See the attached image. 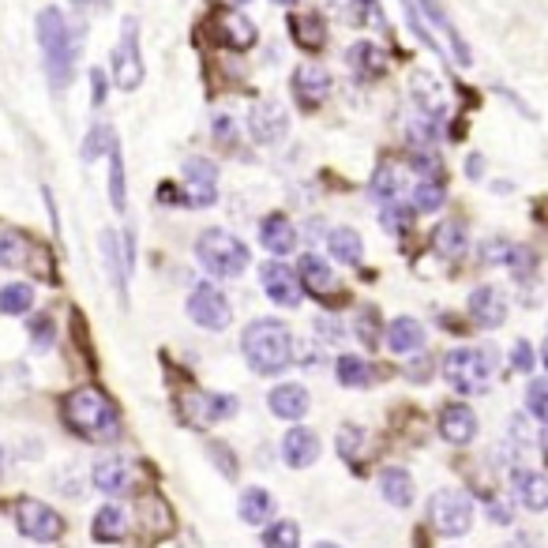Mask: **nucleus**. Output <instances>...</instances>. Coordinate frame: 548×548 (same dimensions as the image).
<instances>
[{"label": "nucleus", "instance_id": "2eb2a0df", "mask_svg": "<svg viewBox=\"0 0 548 548\" xmlns=\"http://www.w3.org/2000/svg\"><path fill=\"white\" fill-rule=\"evenodd\" d=\"M259 282H263V293H267L274 304H282V309H297L300 297H304L300 279H297V274H293L286 263H263Z\"/></svg>", "mask_w": 548, "mask_h": 548}, {"label": "nucleus", "instance_id": "cd10ccee", "mask_svg": "<svg viewBox=\"0 0 548 548\" xmlns=\"http://www.w3.org/2000/svg\"><path fill=\"white\" fill-rule=\"evenodd\" d=\"M289 38L304 53H320L327 46V23L320 15H293L289 19Z\"/></svg>", "mask_w": 548, "mask_h": 548}, {"label": "nucleus", "instance_id": "3c124183", "mask_svg": "<svg viewBox=\"0 0 548 548\" xmlns=\"http://www.w3.org/2000/svg\"><path fill=\"white\" fill-rule=\"evenodd\" d=\"M511 240H503V237H492V240H484L481 245V263H503L507 267V259H511Z\"/></svg>", "mask_w": 548, "mask_h": 548}, {"label": "nucleus", "instance_id": "8fccbe9b", "mask_svg": "<svg viewBox=\"0 0 548 548\" xmlns=\"http://www.w3.org/2000/svg\"><path fill=\"white\" fill-rule=\"evenodd\" d=\"M533 364H537L533 346H530L526 339H519V342L511 346V369H514V372H523V376H530V372H533Z\"/></svg>", "mask_w": 548, "mask_h": 548}, {"label": "nucleus", "instance_id": "f3484780", "mask_svg": "<svg viewBox=\"0 0 548 548\" xmlns=\"http://www.w3.org/2000/svg\"><path fill=\"white\" fill-rule=\"evenodd\" d=\"M440 436L454 447H466L477 440V413L466 402H447L440 410Z\"/></svg>", "mask_w": 548, "mask_h": 548}, {"label": "nucleus", "instance_id": "39448f33", "mask_svg": "<svg viewBox=\"0 0 548 548\" xmlns=\"http://www.w3.org/2000/svg\"><path fill=\"white\" fill-rule=\"evenodd\" d=\"M196 259L207 274H215V279H240L252 263L249 245L226 229H203L196 240Z\"/></svg>", "mask_w": 548, "mask_h": 548}, {"label": "nucleus", "instance_id": "bb28decb", "mask_svg": "<svg viewBox=\"0 0 548 548\" xmlns=\"http://www.w3.org/2000/svg\"><path fill=\"white\" fill-rule=\"evenodd\" d=\"M432 249H436V256H443V259H459V256H466V249H470L466 222H462V218H447V222H440L436 233H432Z\"/></svg>", "mask_w": 548, "mask_h": 548}, {"label": "nucleus", "instance_id": "13d9d810", "mask_svg": "<svg viewBox=\"0 0 548 548\" xmlns=\"http://www.w3.org/2000/svg\"><path fill=\"white\" fill-rule=\"evenodd\" d=\"M35 339H38V350H46L53 342V334H49V320H35Z\"/></svg>", "mask_w": 548, "mask_h": 548}, {"label": "nucleus", "instance_id": "f257e3e1", "mask_svg": "<svg viewBox=\"0 0 548 548\" xmlns=\"http://www.w3.org/2000/svg\"><path fill=\"white\" fill-rule=\"evenodd\" d=\"M60 413H65V424L79 440L109 443L120 436V413L109 402V394L98 387H76L60 406Z\"/></svg>", "mask_w": 548, "mask_h": 548}, {"label": "nucleus", "instance_id": "e2e57ef3", "mask_svg": "<svg viewBox=\"0 0 548 548\" xmlns=\"http://www.w3.org/2000/svg\"><path fill=\"white\" fill-rule=\"evenodd\" d=\"M541 451H544V462H548V432L541 436Z\"/></svg>", "mask_w": 548, "mask_h": 548}, {"label": "nucleus", "instance_id": "c9c22d12", "mask_svg": "<svg viewBox=\"0 0 548 548\" xmlns=\"http://www.w3.org/2000/svg\"><path fill=\"white\" fill-rule=\"evenodd\" d=\"M237 511H240V523H249V526H263V523L270 519V514H274V496H270L267 489H249L245 496H240Z\"/></svg>", "mask_w": 548, "mask_h": 548}, {"label": "nucleus", "instance_id": "5701e85b", "mask_svg": "<svg viewBox=\"0 0 548 548\" xmlns=\"http://www.w3.org/2000/svg\"><path fill=\"white\" fill-rule=\"evenodd\" d=\"M346 65L360 83H376L380 76H387V53L372 42H357L346 49Z\"/></svg>", "mask_w": 548, "mask_h": 548}, {"label": "nucleus", "instance_id": "7ed1b4c3", "mask_svg": "<svg viewBox=\"0 0 548 548\" xmlns=\"http://www.w3.org/2000/svg\"><path fill=\"white\" fill-rule=\"evenodd\" d=\"M38 42H42V56H46V72L53 90H65L76 76V60H79V35L72 30V23L65 19L60 8H42L38 15Z\"/></svg>", "mask_w": 548, "mask_h": 548}, {"label": "nucleus", "instance_id": "6e6552de", "mask_svg": "<svg viewBox=\"0 0 548 548\" xmlns=\"http://www.w3.org/2000/svg\"><path fill=\"white\" fill-rule=\"evenodd\" d=\"M15 523H19V533L30 537V541H38V544H53L60 533H65V519L42 500H30L23 496L15 503Z\"/></svg>", "mask_w": 548, "mask_h": 548}, {"label": "nucleus", "instance_id": "412c9836", "mask_svg": "<svg viewBox=\"0 0 548 548\" xmlns=\"http://www.w3.org/2000/svg\"><path fill=\"white\" fill-rule=\"evenodd\" d=\"M511 492L514 503H523L526 511H548V477L533 470H511Z\"/></svg>", "mask_w": 548, "mask_h": 548}, {"label": "nucleus", "instance_id": "9b49d317", "mask_svg": "<svg viewBox=\"0 0 548 548\" xmlns=\"http://www.w3.org/2000/svg\"><path fill=\"white\" fill-rule=\"evenodd\" d=\"M330 72L320 68V65H300L293 68L289 76V90H293V102L304 109V113H316L327 98H330Z\"/></svg>", "mask_w": 548, "mask_h": 548}, {"label": "nucleus", "instance_id": "ddd939ff", "mask_svg": "<svg viewBox=\"0 0 548 548\" xmlns=\"http://www.w3.org/2000/svg\"><path fill=\"white\" fill-rule=\"evenodd\" d=\"M249 132H252V139L263 143V147H279V143L286 139V132H289V113H286V106L274 102V98L256 102V109L249 113Z\"/></svg>", "mask_w": 548, "mask_h": 548}, {"label": "nucleus", "instance_id": "a211bd4d", "mask_svg": "<svg viewBox=\"0 0 548 548\" xmlns=\"http://www.w3.org/2000/svg\"><path fill=\"white\" fill-rule=\"evenodd\" d=\"M90 481H95V489H98V492L120 496V492H128L132 484H136V473H132V462H128V459L106 454V459H98L95 470H90Z\"/></svg>", "mask_w": 548, "mask_h": 548}, {"label": "nucleus", "instance_id": "dca6fc26", "mask_svg": "<svg viewBox=\"0 0 548 548\" xmlns=\"http://www.w3.org/2000/svg\"><path fill=\"white\" fill-rule=\"evenodd\" d=\"M470 320L484 330H496L507 320V293L500 286H477L470 293Z\"/></svg>", "mask_w": 548, "mask_h": 548}, {"label": "nucleus", "instance_id": "79ce46f5", "mask_svg": "<svg viewBox=\"0 0 548 548\" xmlns=\"http://www.w3.org/2000/svg\"><path fill=\"white\" fill-rule=\"evenodd\" d=\"M402 8H406V19H410V30L424 42V49H432L436 56H447L443 53V46H440V38L432 35V26H429V19L421 15V8H417V0H402Z\"/></svg>", "mask_w": 548, "mask_h": 548}, {"label": "nucleus", "instance_id": "a878e982", "mask_svg": "<svg viewBox=\"0 0 548 548\" xmlns=\"http://www.w3.org/2000/svg\"><path fill=\"white\" fill-rule=\"evenodd\" d=\"M383 342L391 353H417L424 346V327L413 320V316H399V320H391L387 330H383Z\"/></svg>", "mask_w": 548, "mask_h": 548}, {"label": "nucleus", "instance_id": "69168bd1", "mask_svg": "<svg viewBox=\"0 0 548 548\" xmlns=\"http://www.w3.org/2000/svg\"><path fill=\"white\" fill-rule=\"evenodd\" d=\"M316 548H342V544H334V541H320Z\"/></svg>", "mask_w": 548, "mask_h": 548}, {"label": "nucleus", "instance_id": "37998d69", "mask_svg": "<svg viewBox=\"0 0 548 548\" xmlns=\"http://www.w3.org/2000/svg\"><path fill=\"white\" fill-rule=\"evenodd\" d=\"M334 447H339V454L346 462H357L364 447H369V436H364V429H357V424H342L339 436H334Z\"/></svg>", "mask_w": 548, "mask_h": 548}, {"label": "nucleus", "instance_id": "6ab92c4d", "mask_svg": "<svg viewBox=\"0 0 548 548\" xmlns=\"http://www.w3.org/2000/svg\"><path fill=\"white\" fill-rule=\"evenodd\" d=\"M267 406H270L274 417H282V421H300L304 413L312 410V394H309V387H300V383H279L267 394Z\"/></svg>", "mask_w": 548, "mask_h": 548}, {"label": "nucleus", "instance_id": "680f3d73", "mask_svg": "<svg viewBox=\"0 0 548 548\" xmlns=\"http://www.w3.org/2000/svg\"><path fill=\"white\" fill-rule=\"evenodd\" d=\"M210 451H215V454H218V459H226V447H222V443H210ZM218 466H222V470H226V473H229V477H233V473H237V470H233V466H229V462H218Z\"/></svg>", "mask_w": 548, "mask_h": 548}, {"label": "nucleus", "instance_id": "c756f323", "mask_svg": "<svg viewBox=\"0 0 548 548\" xmlns=\"http://www.w3.org/2000/svg\"><path fill=\"white\" fill-rule=\"evenodd\" d=\"M380 492L391 507H410L413 503V477L402 466H387L380 473Z\"/></svg>", "mask_w": 548, "mask_h": 548}, {"label": "nucleus", "instance_id": "0e129e2a", "mask_svg": "<svg viewBox=\"0 0 548 548\" xmlns=\"http://www.w3.org/2000/svg\"><path fill=\"white\" fill-rule=\"evenodd\" d=\"M541 360H544V369H548V339H544V346H541Z\"/></svg>", "mask_w": 548, "mask_h": 548}, {"label": "nucleus", "instance_id": "2f4dec72", "mask_svg": "<svg viewBox=\"0 0 548 548\" xmlns=\"http://www.w3.org/2000/svg\"><path fill=\"white\" fill-rule=\"evenodd\" d=\"M26 259H30V237L0 222V267H26Z\"/></svg>", "mask_w": 548, "mask_h": 548}, {"label": "nucleus", "instance_id": "aec40b11", "mask_svg": "<svg viewBox=\"0 0 548 548\" xmlns=\"http://www.w3.org/2000/svg\"><path fill=\"white\" fill-rule=\"evenodd\" d=\"M256 23L245 19V15H237V12H222L218 23H215V42L222 49H237V53H245L256 46Z\"/></svg>", "mask_w": 548, "mask_h": 548}, {"label": "nucleus", "instance_id": "f704fd0d", "mask_svg": "<svg viewBox=\"0 0 548 548\" xmlns=\"http://www.w3.org/2000/svg\"><path fill=\"white\" fill-rule=\"evenodd\" d=\"M90 533H95V541H120L128 533V514L120 511L117 503H106V507H98Z\"/></svg>", "mask_w": 548, "mask_h": 548}, {"label": "nucleus", "instance_id": "603ef678", "mask_svg": "<svg viewBox=\"0 0 548 548\" xmlns=\"http://www.w3.org/2000/svg\"><path fill=\"white\" fill-rule=\"evenodd\" d=\"M357 330H360V342L364 346H380V316H376V309H360V316H357Z\"/></svg>", "mask_w": 548, "mask_h": 548}, {"label": "nucleus", "instance_id": "473e14b6", "mask_svg": "<svg viewBox=\"0 0 548 548\" xmlns=\"http://www.w3.org/2000/svg\"><path fill=\"white\" fill-rule=\"evenodd\" d=\"M402 192H406V173H402V166L383 162V166L372 173V196L383 199V203H399Z\"/></svg>", "mask_w": 548, "mask_h": 548}, {"label": "nucleus", "instance_id": "4c0bfd02", "mask_svg": "<svg viewBox=\"0 0 548 548\" xmlns=\"http://www.w3.org/2000/svg\"><path fill=\"white\" fill-rule=\"evenodd\" d=\"M334 376H339L342 387H369L376 376H372V364L357 357V353H342L339 364H334Z\"/></svg>", "mask_w": 548, "mask_h": 548}, {"label": "nucleus", "instance_id": "e433bc0d", "mask_svg": "<svg viewBox=\"0 0 548 548\" xmlns=\"http://www.w3.org/2000/svg\"><path fill=\"white\" fill-rule=\"evenodd\" d=\"M443 203H447L443 180H417L413 192H410V207L417 210V215H432V210H440Z\"/></svg>", "mask_w": 548, "mask_h": 548}, {"label": "nucleus", "instance_id": "6e6d98bb", "mask_svg": "<svg viewBox=\"0 0 548 548\" xmlns=\"http://www.w3.org/2000/svg\"><path fill=\"white\" fill-rule=\"evenodd\" d=\"M533 440V429H530V421L519 413V417H511V443H530Z\"/></svg>", "mask_w": 548, "mask_h": 548}, {"label": "nucleus", "instance_id": "423d86ee", "mask_svg": "<svg viewBox=\"0 0 548 548\" xmlns=\"http://www.w3.org/2000/svg\"><path fill=\"white\" fill-rule=\"evenodd\" d=\"M429 523L443 537H462L473 526V500L462 489H440L429 500Z\"/></svg>", "mask_w": 548, "mask_h": 548}, {"label": "nucleus", "instance_id": "a19ab883", "mask_svg": "<svg viewBox=\"0 0 548 548\" xmlns=\"http://www.w3.org/2000/svg\"><path fill=\"white\" fill-rule=\"evenodd\" d=\"M507 267H511V274H514V282H519V286H530V282L537 279V252H533L530 245H514Z\"/></svg>", "mask_w": 548, "mask_h": 548}, {"label": "nucleus", "instance_id": "49530a36", "mask_svg": "<svg viewBox=\"0 0 548 548\" xmlns=\"http://www.w3.org/2000/svg\"><path fill=\"white\" fill-rule=\"evenodd\" d=\"M350 23L357 26H387L383 23V12H380V0H350Z\"/></svg>", "mask_w": 548, "mask_h": 548}, {"label": "nucleus", "instance_id": "72a5a7b5", "mask_svg": "<svg viewBox=\"0 0 548 548\" xmlns=\"http://www.w3.org/2000/svg\"><path fill=\"white\" fill-rule=\"evenodd\" d=\"M102 252H106V263H109V274H113V286L125 293L128 289V267H132V252H120V240L113 229L102 233Z\"/></svg>", "mask_w": 548, "mask_h": 548}, {"label": "nucleus", "instance_id": "774afa93", "mask_svg": "<svg viewBox=\"0 0 548 548\" xmlns=\"http://www.w3.org/2000/svg\"><path fill=\"white\" fill-rule=\"evenodd\" d=\"M237 5H249V0H237Z\"/></svg>", "mask_w": 548, "mask_h": 548}, {"label": "nucleus", "instance_id": "4be33fe9", "mask_svg": "<svg viewBox=\"0 0 548 548\" xmlns=\"http://www.w3.org/2000/svg\"><path fill=\"white\" fill-rule=\"evenodd\" d=\"M282 459L293 466V470H309L316 459H320V436L304 424H293L282 440Z\"/></svg>", "mask_w": 548, "mask_h": 548}, {"label": "nucleus", "instance_id": "4468645a", "mask_svg": "<svg viewBox=\"0 0 548 548\" xmlns=\"http://www.w3.org/2000/svg\"><path fill=\"white\" fill-rule=\"evenodd\" d=\"M417 8H421L424 19H429V26H436L440 35H443V42H447V49H451V60H454V65H459V68H470V65H473L470 42L459 35V26L451 23V15L443 12L440 0H417Z\"/></svg>", "mask_w": 548, "mask_h": 548}, {"label": "nucleus", "instance_id": "58836bf2", "mask_svg": "<svg viewBox=\"0 0 548 548\" xmlns=\"http://www.w3.org/2000/svg\"><path fill=\"white\" fill-rule=\"evenodd\" d=\"M30 304H35V289H30L26 282H8L5 289H0V312L5 316H26Z\"/></svg>", "mask_w": 548, "mask_h": 548}, {"label": "nucleus", "instance_id": "864d4df0", "mask_svg": "<svg viewBox=\"0 0 548 548\" xmlns=\"http://www.w3.org/2000/svg\"><path fill=\"white\" fill-rule=\"evenodd\" d=\"M210 132H215V139L222 147H233L237 143V120L226 117V113H215V120H210Z\"/></svg>", "mask_w": 548, "mask_h": 548}, {"label": "nucleus", "instance_id": "c85d7f7f", "mask_svg": "<svg viewBox=\"0 0 548 548\" xmlns=\"http://www.w3.org/2000/svg\"><path fill=\"white\" fill-rule=\"evenodd\" d=\"M327 252L339 259V263H346V267H357L360 256H364V240H360L357 229L339 226V229H330V233H327Z\"/></svg>", "mask_w": 548, "mask_h": 548}, {"label": "nucleus", "instance_id": "4d7b16f0", "mask_svg": "<svg viewBox=\"0 0 548 548\" xmlns=\"http://www.w3.org/2000/svg\"><path fill=\"white\" fill-rule=\"evenodd\" d=\"M90 102H95V106H102L106 102V76L95 68V72H90Z\"/></svg>", "mask_w": 548, "mask_h": 548}, {"label": "nucleus", "instance_id": "052dcab7", "mask_svg": "<svg viewBox=\"0 0 548 548\" xmlns=\"http://www.w3.org/2000/svg\"><path fill=\"white\" fill-rule=\"evenodd\" d=\"M429 369H432V364H429V360H421V364H410V380H417V383H424V380H429Z\"/></svg>", "mask_w": 548, "mask_h": 548}, {"label": "nucleus", "instance_id": "b1692460", "mask_svg": "<svg viewBox=\"0 0 548 548\" xmlns=\"http://www.w3.org/2000/svg\"><path fill=\"white\" fill-rule=\"evenodd\" d=\"M297 279H300L304 289H309L312 297H320V300H327V297L339 293V279H334V270H330L320 256H300Z\"/></svg>", "mask_w": 548, "mask_h": 548}, {"label": "nucleus", "instance_id": "09e8293b", "mask_svg": "<svg viewBox=\"0 0 548 548\" xmlns=\"http://www.w3.org/2000/svg\"><path fill=\"white\" fill-rule=\"evenodd\" d=\"M417 215L413 207H402V203H387L383 207V215H380V222H383V229H391V233H402V229H410V218Z\"/></svg>", "mask_w": 548, "mask_h": 548}, {"label": "nucleus", "instance_id": "393cba45", "mask_svg": "<svg viewBox=\"0 0 548 548\" xmlns=\"http://www.w3.org/2000/svg\"><path fill=\"white\" fill-rule=\"evenodd\" d=\"M259 240H263V249L270 256H289L297 249V229L286 215H267L259 222Z\"/></svg>", "mask_w": 548, "mask_h": 548}, {"label": "nucleus", "instance_id": "de8ad7c7", "mask_svg": "<svg viewBox=\"0 0 548 548\" xmlns=\"http://www.w3.org/2000/svg\"><path fill=\"white\" fill-rule=\"evenodd\" d=\"M526 410H530L541 424H548V376L530 383V391H526Z\"/></svg>", "mask_w": 548, "mask_h": 548}, {"label": "nucleus", "instance_id": "c03bdc74", "mask_svg": "<svg viewBox=\"0 0 548 548\" xmlns=\"http://www.w3.org/2000/svg\"><path fill=\"white\" fill-rule=\"evenodd\" d=\"M113 143H117L113 128H109V125H95V128L86 132V139H83V162H95V158L109 155Z\"/></svg>", "mask_w": 548, "mask_h": 548}, {"label": "nucleus", "instance_id": "338daca9", "mask_svg": "<svg viewBox=\"0 0 548 548\" xmlns=\"http://www.w3.org/2000/svg\"><path fill=\"white\" fill-rule=\"evenodd\" d=\"M279 5H297V0H279Z\"/></svg>", "mask_w": 548, "mask_h": 548}, {"label": "nucleus", "instance_id": "0eeeda50", "mask_svg": "<svg viewBox=\"0 0 548 548\" xmlns=\"http://www.w3.org/2000/svg\"><path fill=\"white\" fill-rule=\"evenodd\" d=\"M147 79V65L139 53V23L128 15L120 26V38L113 46V86L120 90H139V83Z\"/></svg>", "mask_w": 548, "mask_h": 548}, {"label": "nucleus", "instance_id": "bf43d9fd", "mask_svg": "<svg viewBox=\"0 0 548 548\" xmlns=\"http://www.w3.org/2000/svg\"><path fill=\"white\" fill-rule=\"evenodd\" d=\"M466 177H470V180L484 177V158H481V155H470V162H466Z\"/></svg>", "mask_w": 548, "mask_h": 548}, {"label": "nucleus", "instance_id": "a18cd8bd", "mask_svg": "<svg viewBox=\"0 0 548 548\" xmlns=\"http://www.w3.org/2000/svg\"><path fill=\"white\" fill-rule=\"evenodd\" d=\"M300 544V526L297 523H270L263 533V548H297Z\"/></svg>", "mask_w": 548, "mask_h": 548}, {"label": "nucleus", "instance_id": "9d476101", "mask_svg": "<svg viewBox=\"0 0 548 548\" xmlns=\"http://www.w3.org/2000/svg\"><path fill=\"white\" fill-rule=\"evenodd\" d=\"M185 207H210L218 199V166L207 158H188L185 162V192H177Z\"/></svg>", "mask_w": 548, "mask_h": 548}, {"label": "nucleus", "instance_id": "20e7f679", "mask_svg": "<svg viewBox=\"0 0 548 548\" xmlns=\"http://www.w3.org/2000/svg\"><path fill=\"white\" fill-rule=\"evenodd\" d=\"M496 360L500 357L489 346H459L443 357V380L459 394H481L496 376Z\"/></svg>", "mask_w": 548, "mask_h": 548}, {"label": "nucleus", "instance_id": "f8f14e48", "mask_svg": "<svg viewBox=\"0 0 548 548\" xmlns=\"http://www.w3.org/2000/svg\"><path fill=\"white\" fill-rule=\"evenodd\" d=\"M180 410H185V421L196 424V429H207V424H218L226 417H233L240 406L233 394H215V391H192L185 402H180Z\"/></svg>", "mask_w": 548, "mask_h": 548}, {"label": "nucleus", "instance_id": "1a4fd4ad", "mask_svg": "<svg viewBox=\"0 0 548 548\" xmlns=\"http://www.w3.org/2000/svg\"><path fill=\"white\" fill-rule=\"evenodd\" d=\"M188 316L203 330H226L233 323V309H229L226 293L218 286H210V282H199L188 293Z\"/></svg>", "mask_w": 548, "mask_h": 548}, {"label": "nucleus", "instance_id": "ea45409f", "mask_svg": "<svg viewBox=\"0 0 548 548\" xmlns=\"http://www.w3.org/2000/svg\"><path fill=\"white\" fill-rule=\"evenodd\" d=\"M109 203L117 210L128 207V188H125V158H120V143L109 150Z\"/></svg>", "mask_w": 548, "mask_h": 548}, {"label": "nucleus", "instance_id": "7c9ffc66", "mask_svg": "<svg viewBox=\"0 0 548 548\" xmlns=\"http://www.w3.org/2000/svg\"><path fill=\"white\" fill-rule=\"evenodd\" d=\"M136 511H139L147 533H169V530H173V511H169V503H166L162 496H155V492L139 496Z\"/></svg>", "mask_w": 548, "mask_h": 548}, {"label": "nucleus", "instance_id": "f03ea898", "mask_svg": "<svg viewBox=\"0 0 548 548\" xmlns=\"http://www.w3.org/2000/svg\"><path fill=\"white\" fill-rule=\"evenodd\" d=\"M240 353L256 376H282L293 364V334L282 320H252L240 334Z\"/></svg>", "mask_w": 548, "mask_h": 548}, {"label": "nucleus", "instance_id": "5fc2aeb1", "mask_svg": "<svg viewBox=\"0 0 548 548\" xmlns=\"http://www.w3.org/2000/svg\"><path fill=\"white\" fill-rule=\"evenodd\" d=\"M484 514H489V523H496V526H511V523H514V511H511L503 500H496V496H489V507H484Z\"/></svg>", "mask_w": 548, "mask_h": 548}]
</instances>
